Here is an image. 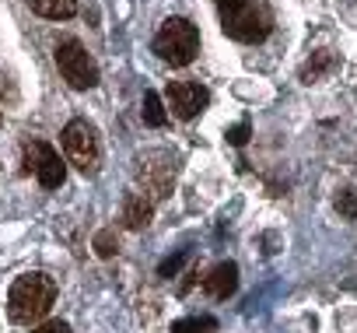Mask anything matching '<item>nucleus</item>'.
I'll return each mask as SVG.
<instances>
[{
    "label": "nucleus",
    "instance_id": "6e6552de",
    "mask_svg": "<svg viewBox=\"0 0 357 333\" xmlns=\"http://www.w3.org/2000/svg\"><path fill=\"white\" fill-rule=\"evenodd\" d=\"M165 102H168V112L175 119H197L207 102H211V91L197 81H168L165 88Z\"/></svg>",
    "mask_w": 357,
    "mask_h": 333
},
{
    "label": "nucleus",
    "instance_id": "1a4fd4ad",
    "mask_svg": "<svg viewBox=\"0 0 357 333\" xmlns=\"http://www.w3.org/2000/svg\"><path fill=\"white\" fill-rule=\"evenodd\" d=\"M151 218H154V200H151L147 193H140V190L126 193V200H123V211H119V221H123V228H130V232H140V228H147V225H151Z\"/></svg>",
    "mask_w": 357,
    "mask_h": 333
},
{
    "label": "nucleus",
    "instance_id": "9d476101",
    "mask_svg": "<svg viewBox=\"0 0 357 333\" xmlns=\"http://www.w3.org/2000/svg\"><path fill=\"white\" fill-rule=\"evenodd\" d=\"M235 288H238V267L228 260V263H218L207 277H204V291L211 295V298H218V302H225L228 295H235Z\"/></svg>",
    "mask_w": 357,
    "mask_h": 333
},
{
    "label": "nucleus",
    "instance_id": "0eeeda50",
    "mask_svg": "<svg viewBox=\"0 0 357 333\" xmlns=\"http://www.w3.org/2000/svg\"><path fill=\"white\" fill-rule=\"evenodd\" d=\"M22 158H25V172H32V176L39 179V186H46V190L63 186L67 169H63L60 154H56L46 140H25V144H22Z\"/></svg>",
    "mask_w": 357,
    "mask_h": 333
},
{
    "label": "nucleus",
    "instance_id": "39448f33",
    "mask_svg": "<svg viewBox=\"0 0 357 333\" xmlns=\"http://www.w3.org/2000/svg\"><path fill=\"white\" fill-rule=\"evenodd\" d=\"M137 183L140 193H147L151 200H165L175 186V158L168 151H147L137 158Z\"/></svg>",
    "mask_w": 357,
    "mask_h": 333
},
{
    "label": "nucleus",
    "instance_id": "4468645a",
    "mask_svg": "<svg viewBox=\"0 0 357 333\" xmlns=\"http://www.w3.org/2000/svg\"><path fill=\"white\" fill-rule=\"evenodd\" d=\"M95 253H98L102 260H112V256L119 253V242H116V232H112V228H102V232L95 235Z\"/></svg>",
    "mask_w": 357,
    "mask_h": 333
},
{
    "label": "nucleus",
    "instance_id": "20e7f679",
    "mask_svg": "<svg viewBox=\"0 0 357 333\" xmlns=\"http://www.w3.org/2000/svg\"><path fill=\"white\" fill-rule=\"evenodd\" d=\"M60 144H63V154L74 169H81L84 176H95L98 172V161H102V140H98V130L88 123V119H70L60 133Z\"/></svg>",
    "mask_w": 357,
    "mask_h": 333
},
{
    "label": "nucleus",
    "instance_id": "423d86ee",
    "mask_svg": "<svg viewBox=\"0 0 357 333\" xmlns=\"http://www.w3.org/2000/svg\"><path fill=\"white\" fill-rule=\"evenodd\" d=\"M56 67H60L63 81L77 91H88L98 84V64L88 57V50L77 39H63L56 46Z\"/></svg>",
    "mask_w": 357,
    "mask_h": 333
},
{
    "label": "nucleus",
    "instance_id": "2eb2a0df",
    "mask_svg": "<svg viewBox=\"0 0 357 333\" xmlns=\"http://www.w3.org/2000/svg\"><path fill=\"white\" fill-rule=\"evenodd\" d=\"M336 211L343 218H357V186H347L336 193Z\"/></svg>",
    "mask_w": 357,
    "mask_h": 333
},
{
    "label": "nucleus",
    "instance_id": "dca6fc26",
    "mask_svg": "<svg viewBox=\"0 0 357 333\" xmlns=\"http://www.w3.org/2000/svg\"><path fill=\"white\" fill-rule=\"evenodd\" d=\"M190 260V253L183 249V253H175V256H168V260H161V267H158V277H175L178 270H183V263Z\"/></svg>",
    "mask_w": 357,
    "mask_h": 333
},
{
    "label": "nucleus",
    "instance_id": "f3484780",
    "mask_svg": "<svg viewBox=\"0 0 357 333\" xmlns=\"http://www.w3.org/2000/svg\"><path fill=\"white\" fill-rule=\"evenodd\" d=\"M32 333H74V330H70V323L53 319V323H43V326H39V330H32Z\"/></svg>",
    "mask_w": 357,
    "mask_h": 333
},
{
    "label": "nucleus",
    "instance_id": "f8f14e48",
    "mask_svg": "<svg viewBox=\"0 0 357 333\" xmlns=\"http://www.w3.org/2000/svg\"><path fill=\"white\" fill-rule=\"evenodd\" d=\"M165 119H168V112H165L158 91H147V95H144V123H147V126H165Z\"/></svg>",
    "mask_w": 357,
    "mask_h": 333
},
{
    "label": "nucleus",
    "instance_id": "a211bd4d",
    "mask_svg": "<svg viewBox=\"0 0 357 333\" xmlns=\"http://www.w3.org/2000/svg\"><path fill=\"white\" fill-rule=\"evenodd\" d=\"M228 140H231L235 147H242V144L249 140V123H242V126H235V130H228Z\"/></svg>",
    "mask_w": 357,
    "mask_h": 333
},
{
    "label": "nucleus",
    "instance_id": "ddd939ff",
    "mask_svg": "<svg viewBox=\"0 0 357 333\" xmlns=\"http://www.w3.org/2000/svg\"><path fill=\"white\" fill-rule=\"evenodd\" d=\"M218 330V323L211 319V316H204V319H178V323H172V333H214Z\"/></svg>",
    "mask_w": 357,
    "mask_h": 333
},
{
    "label": "nucleus",
    "instance_id": "7ed1b4c3",
    "mask_svg": "<svg viewBox=\"0 0 357 333\" xmlns=\"http://www.w3.org/2000/svg\"><path fill=\"white\" fill-rule=\"evenodd\" d=\"M151 50H154L165 64H172V67H186V64H193L197 53H200V32H197V25L186 22V18H168V22H161V29H158Z\"/></svg>",
    "mask_w": 357,
    "mask_h": 333
},
{
    "label": "nucleus",
    "instance_id": "f257e3e1",
    "mask_svg": "<svg viewBox=\"0 0 357 333\" xmlns=\"http://www.w3.org/2000/svg\"><path fill=\"white\" fill-rule=\"evenodd\" d=\"M56 302V281L50 274H22L8 291V316L18 326L39 323Z\"/></svg>",
    "mask_w": 357,
    "mask_h": 333
},
{
    "label": "nucleus",
    "instance_id": "f03ea898",
    "mask_svg": "<svg viewBox=\"0 0 357 333\" xmlns=\"http://www.w3.org/2000/svg\"><path fill=\"white\" fill-rule=\"evenodd\" d=\"M221 29L238 43H263L273 29V15L266 0H218Z\"/></svg>",
    "mask_w": 357,
    "mask_h": 333
},
{
    "label": "nucleus",
    "instance_id": "9b49d317",
    "mask_svg": "<svg viewBox=\"0 0 357 333\" xmlns=\"http://www.w3.org/2000/svg\"><path fill=\"white\" fill-rule=\"evenodd\" d=\"M29 8L43 18H53V22H67L77 15V0H29Z\"/></svg>",
    "mask_w": 357,
    "mask_h": 333
}]
</instances>
